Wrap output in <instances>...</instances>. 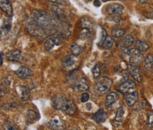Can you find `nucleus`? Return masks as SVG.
Wrapping results in <instances>:
<instances>
[{"instance_id":"nucleus-12","label":"nucleus","mask_w":153,"mask_h":130,"mask_svg":"<svg viewBox=\"0 0 153 130\" xmlns=\"http://www.w3.org/2000/svg\"><path fill=\"white\" fill-rule=\"evenodd\" d=\"M136 88L135 82L134 81H127L123 83H121L119 86V91L122 92V93H128V92H132L133 90H134Z\"/></svg>"},{"instance_id":"nucleus-25","label":"nucleus","mask_w":153,"mask_h":130,"mask_svg":"<svg viewBox=\"0 0 153 130\" xmlns=\"http://www.w3.org/2000/svg\"><path fill=\"white\" fill-rule=\"evenodd\" d=\"M134 43H135V41H134V36H133L132 35H128V36H126V37L124 38L123 45H124L125 47L129 48V47H131L132 45H133Z\"/></svg>"},{"instance_id":"nucleus-6","label":"nucleus","mask_w":153,"mask_h":130,"mask_svg":"<svg viewBox=\"0 0 153 130\" xmlns=\"http://www.w3.org/2000/svg\"><path fill=\"white\" fill-rule=\"evenodd\" d=\"M143 59V55L142 51L139 50L135 49H130V59H129V64H134V65H139L142 63Z\"/></svg>"},{"instance_id":"nucleus-21","label":"nucleus","mask_w":153,"mask_h":130,"mask_svg":"<svg viewBox=\"0 0 153 130\" xmlns=\"http://www.w3.org/2000/svg\"><path fill=\"white\" fill-rule=\"evenodd\" d=\"M51 10L52 11V13H54V15L57 19H62V17L64 16V11L59 6L52 5V6H51Z\"/></svg>"},{"instance_id":"nucleus-36","label":"nucleus","mask_w":153,"mask_h":130,"mask_svg":"<svg viewBox=\"0 0 153 130\" xmlns=\"http://www.w3.org/2000/svg\"><path fill=\"white\" fill-rule=\"evenodd\" d=\"M140 4H146L148 2V0H138Z\"/></svg>"},{"instance_id":"nucleus-13","label":"nucleus","mask_w":153,"mask_h":130,"mask_svg":"<svg viewBox=\"0 0 153 130\" xmlns=\"http://www.w3.org/2000/svg\"><path fill=\"white\" fill-rule=\"evenodd\" d=\"M15 74L21 79H27V78L31 77L33 75V72L28 67H27V66H21V67H19L18 70H16Z\"/></svg>"},{"instance_id":"nucleus-34","label":"nucleus","mask_w":153,"mask_h":130,"mask_svg":"<svg viewBox=\"0 0 153 130\" xmlns=\"http://www.w3.org/2000/svg\"><path fill=\"white\" fill-rule=\"evenodd\" d=\"M148 122L150 125L153 126V112H149L148 113Z\"/></svg>"},{"instance_id":"nucleus-15","label":"nucleus","mask_w":153,"mask_h":130,"mask_svg":"<svg viewBox=\"0 0 153 130\" xmlns=\"http://www.w3.org/2000/svg\"><path fill=\"white\" fill-rule=\"evenodd\" d=\"M0 8L7 15L11 16L13 14V7L8 0H0Z\"/></svg>"},{"instance_id":"nucleus-40","label":"nucleus","mask_w":153,"mask_h":130,"mask_svg":"<svg viewBox=\"0 0 153 130\" xmlns=\"http://www.w3.org/2000/svg\"><path fill=\"white\" fill-rule=\"evenodd\" d=\"M120 1H122V0H120Z\"/></svg>"},{"instance_id":"nucleus-4","label":"nucleus","mask_w":153,"mask_h":130,"mask_svg":"<svg viewBox=\"0 0 153 130\" xmlns=\"http://www.w3.org/2000/svg\"><path fill=\"white\" fill-rule=\"evenodd\" d=\"M62 44V40L59 37H51L46 40L44 43L45 50L47 51H53L54 50H57L60 45Z\"/></svg>"},{"instance_id":"nucleus-19","label":"nucleus","mask_w":153,"mask_h":130,"mask_svg":"<svg viewBox=\"0 0 153 130\" xmlns=\"http://www.w3.org/2000/svg\"><path fill=\"white\" fill-rule=\"evenodd\" d=\"M143 68L146 72H152L153 71V56L152 54H149L144 60Z\"/></svg>"},{"instance_id":"nucleus-32","label":"nucleus","mask_w":153,"mask_h":130,"mask_svg":"<svg viewBox=\"0 0 153 130\" xmlns=\"http://www.w3.org/2000/svg\"><path fill=\"white\" fill-rule=\"evenodd\" d=\"M50 3H52V4H59V5H63V4H66V0H46Z\"/></svg>"},{"instance_id":"nucleus-8","label":"nucleus","mask_w":153,"mask_h":130,"mask_svg":"<svg viewBox=\"0 0 153 130\" xmlns=\"http://www.w3.org/2000/svg\"><path fill=\"white\" fill-rule=\"evenodd\" d=\"M105 12L110 15H120L124 12V7L120 4H111L106 6Z\"/></svg>"},{"instance_id":"nucleus-20","label":"nucleus","mask_w":153,"mask_h":130,"mask_svg":"<svg viewBox=\"0 0 153 130\" xmlns=\"http://www.w3.org/2000/svg\"><path fill=\"white\" fill-rule=\"evenodd\" d=\"M134 44H135V48H136L137 50H139L140 51H142V52H146V51H148L149 49H150V45H149L148 43H146V42L141 41V40L135 41Z\"/></svg>"},{"instance_id":"nucleus-31","label":"nucleus","mask_w":153,"mask_h":130,"mask_svg":"<svg viewBox=\"0 0 153 130\" xmlns=\"http://www.w3.org/2000/svg\"><path fill=\"white\" fill-rule=\"evenodd\" d=\"M4 129L7 130H16L17 128L15 127V125L13 123H12L11 121H5V123L4 124Z\"/></svg>"},{"instance_id":"nucleus-14","label":"nucleus","mask_w":153,"mask_h":130,"mask_svg":"<svg viewBox=\"0 0 153 130\" xmlns=\"http://www.w3.org/2000/svg\"><path fill=\"white\" fill-rule=\"evenodd\" d=\"M6 58L9 61H12V62H18L22 59V52L20 50H13V51H9L7 54H6Z\"/></svg>"},{"instance_id":"nucleus-38","label":"nucleus","mask_w":153,"mask_h":130,"mask_svg":"<svg viewBox=\"0 0 153 130\" xmlns=\"http://www.w3.org/2000/svg\"><path fill=\"white\" fill-rule=\"evenodd\" d=\"M103 2H107V1H110V0H102Z\"/></svg>"},{"instance_id":"nucleus-11","label":"nucleus","mask_w":153,"mask_h":130,"mask_svg":"<svg viewBox=\"0 0 153 130\" xmlns=\"http://www.w3.org/2000/svg\"><path fill=\"white\" fill-rule=\"evenodd\" d=\"M128 70L130 74L132 77L138 82H141L143 80V76L141 74V70L139 68V66L135 65H132V64H128Z\"/></svg>"},{"instance_id":"nucleus-33","label":"nucleus","mask_w":153,"mask_h":130,"mask_svg":"<svg viewBox=\"0 0 153 130\" xmlns=\"http://www.w3.org/2000/svg\"><path fill=\"white\" fill-rule=\"evenodd\" d=\"M88 99H89V94L88 93H83L82 95V97H81V101L82 102V103H85V102H87L88 101Z\"/></svg>"},{"instance_id":"nucleus-5","label":"nucleus","mask_w":153,"mask_h":130,"mask_svg":"<svg viewBox=\"0 0 153 130\" xmlns=\"http://www.w3.org/2000/svg\"><path fill=\"white\" fill-rule=\"evenodd\" d=\"M47 127L51 129L60 130L66 129V124L60 118L56 116L47 122Z\"/></svg>"},{"instance_id":"nucleus-17","label":"nucleus","mask_w":153,"mask_h":130,"mask_svg":"<svg viewBox=\"0 0 153 130\" xmlns=\"http://www.w3.org/2000/svg\"><path fill=\"white\" fill-rule=\"evenodd\" d=\"M138 100V92L133 91L126 97V103L128 106H134Z\"/></svg>"},{"instance_id":"nucleus-28","label":"nucleus","mask_w":153,"mask_h":130,"mask_svg":"<svg viewBox=\"0 0 153 130\" xmlns=\"http://www.w3.org/2000/svg\"><path fill=\"white\" fill-rule=\"evenodd\" d=\"M90 36V29L88 27H84L80 32V38L82 39H88Z\"/></svg>"},{"instance_id":"nucleus-30","label":"nucleus","mask_w":153,"mask_h":130,"mask_svg":"<svg viewBox=\"0 0 153 130\" xmlns=\"http://www.w3.org/2000/svg\"><path fill=\"white\" fill-rule=\"evenodd\" d=\"M92 74L95 78H98L101 75V70H100V65L99 64H97L92 68Z\"/></svg>"},{"instance_id":"nucleus-1","label":"nucleus","mask_w":153,"mask_h":130,"mask_svg":"<svg viewBox=\"0 0 153 130\" xmlns=\"http://www.w3.org/2000/svg\"><path fill=\"white\" fill-rule=\"evenodd\" d=\"M32 22L40 29L44 30L46 33L53 30L54 22L52 18L43 11H35L32 15Z\"/></svg>"},{"instance_id":"nucleus-7","label":"nucleus","mask_w":153,"mask_h":130,"mask_svg":"<svg viewBox=\"0 0 153 130\" xmlns=\"http://www.w3.org/2000/svg\"><path fill=\"white\" fill-rule=\"evenodd\" d=\"M72 87L74 88V91L76 92H82V91H86L88 89V85L87 82L85 79H83L82 77H80L79 79L75 80L73 84Z\"/></svg>"},{"instance_id":"nucleus-26","label":"nucleus","mask_w":153,"mask_h":130,"mask_svg":"<svg viewBox=\"0 0 153 130\" xmlns=\"http://www.w3.org/2000/svg\"><path fill=\"white\" fill-rule=\"evenodd\" d=\"M124 108L123 107H120L117 111V113H116V116H115V121L118 123V124H120L122 120H123V116H124Z\"/></svg>"},{"instance_id":"nucleus-10","label":"nucleus","mask_w":153,"mask_h":130,"mask_svg":"<svg viewBox=\"0 0 153 130\" xmlns=\"http://www.w3.org/2000/svg\"><path fill=\"white\" fill-rule=\"evenodd\" d=\"M16 93L22 101H27L30 97L29 88L24 85H18L16 87Z\"/></svg>"},{"instance_id":"nucleus-39","label":"nucleus","mask_w":153,"mask_h":130,"mask_svg":"<svg viewBox=\"0 0 153 130\" xmlns=\"http://www.w3.org/2000/svg\"><path fill=\"white\" fill-rule=\"evenodd\" d=\"M85 1H87V2H88V1H90V0H85Z\"/></svg>"},{"instance_id":"nucleus-18","label":"nucleus","mask_w":153,"mask_h":130,"mask_svg":"<svg viewBox=\"0 0 153 130\" xmlns=\"http://www.w3.org/2000/svg\"><path fill=\"white\" fill-rule=\"evenodd\" d=\"M119 96L116 92H111L109 93L107 96H106V98H105V105L106 107L109 108L110 106H111L118 99Z\"/></svg>"},{"instance_id":"nucleus-27","label":"nucleus","mask_w":153,"mask_h":130,"mask_svg":"<svg viewBox=\"0 0 153 130\" xmlns=\"http://www.w3.org/2000/svg\"><path fill=\"white\" fill-rule=\"evenodd\" d=\"M111 35L114 37L120 38V37H121V36H123L125 35V30H123L121 28H113L111 30Z\"/></svg>"},{"instance_id":"nucleus-9","label":"nucleus","mask_w":153,"mask_h":130,"mask_svg":"<svg viewBox=\"0 0 153 130\" xmlns=\"http://www.w3.org/2000/svg\"><path fill=\"white\" fill-rule=\"evenodd\" d=\"M77 62H78L77 56L74 54L67 55L62 59V66L64 69H71L77 64Z\"/></svg>"},{"instance_id":"nucleus-3","label":"nucleus","mask_w":153,"mask_h":130,"mask_svg":"<svg viewBox=\"0 0 153 130\" xmlns=\"http://www.w3.org/2000/svg\"><path fill=\"white\" fill-rule=\"evenodd\" d=\"M111 84L112 81L110 78L106 76H103L97 80L95 83V92L99 96H103L108 92L110 88L111 87Z\"/></svg>"},{"instance_id":"nucleus-2","label":"nucleus","mask_w":153,"mask_h":130,"mask_svg":"<svg viewBox=\"0 0 153 130\" xmlns=\"http://www.w3.org/2000/svg\"><path fill=\"white\" fill-rule=\"evenodd\" d=\"M53 106L57 110L63 111L68 115H74L76 111L74 103L64 96H57L53 98Z\"/></svg>"},{"instance_id":"nucleus-37","label":"nucleus","mask_w":153,"mask_h":130,"mask_svg":"<svg viewBox=\"0 0 153 130\" xmlns=\"http://www.w3.org/2000/svg\"><path fill=\"white\" fill-rule=\"evenodd\" d=\"M3 52H1V63H0V65H3Z\"/></svg>"},{"instance_id":"nucleus-35","label":"nucleus","mask_w":153,"mask_h":130,"mask_svg":"<svg viewBox=\"0 0 153 130\" xmlns=\"http://www.w3.org/2000/svg\"><path fill=\"white\" fill-rule=\"evenodd\" d=\"M94 5H95V6H97V7L100 6V5H101L100 1H99V0H95V1H94Z\"/></svg>"},{"instance_id":"nucleus-29","label":"nucleus","mask_w":153,"mask_h":130,"mask_svg":"<svg viewBox=\"0 0 153 130\" xmlns=\"http://www.w3.org/2000/svg\"><path fill=\"white\" fill-rule=\"evenodd\" d=\"M112 44H113V39H112V37L107 36L106 38L105 39V41L102 43V46H103L105 49H110V48L112 46Z\"/></svg>"},{"instance_id":"nucleus-22","label":"nucleus","mask_w":153,"mask_h":130,"mask_svg":"<svg viewBox=\"0 0 153 130\" xmlns=\"http://www.w3.org/2000/svg\"><path fill=\"white\" fill-rule=\"evenodd\" d=\"M121 58L129 64V59H130V50L128 47H122L121 49V52H120Z\"/></svg>"},{"instance_id":"nucleus-16","label":"nucleus","mask_w":153,"mask_h":130,"mask_svg":"<svg viewBox=\"0 0 153 130\" xmlns=\"http://www.w3.org/2000/svg\"><path fill=\"white\" fill-rule=\"evenodd\" d=\"M92 119L97 123H103L106 120V114L103 109H99L92 117Z\"/></svg>"},{"instance_id":"nucleus-23","label":"nucleus","mask_w":153,"mask_h":130,"mask_svg":"<svg viewBox=\"0 0 153 130\" xmlns=\"http://www.w3.org/2000/svg\"><path fill=\"white\" fill-rule=\"evenodd\" d=\"M38 119V114L36 113V111H33V110H28L27 111V120L28 122L32 123L34 121H36Z\"/></svg>"},{"instance_id":"nucleus-24","label":"nucleus","mask_w":153,"mask_h":130,"mask_svg":"<svg viewBox=\"0 0 153 130\" xmlns=\"http://www.w3.org/2000/svg\"><path fill=\"white\" fill-rule=\"evenodd\" d=\"M82 46H80L78 43H73L71 45V51L74 55L75 56H79L81 53H82Z\"/></svg>"}]
</instances>
